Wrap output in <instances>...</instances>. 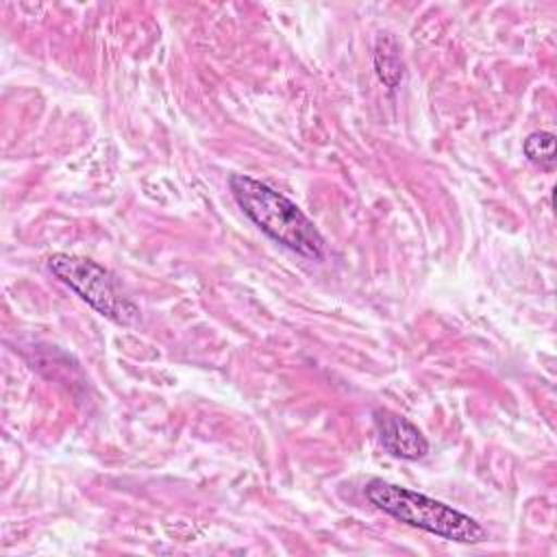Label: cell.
I'll return each instance as SVG.
<instances>
[{"instance_id": "obj_1", "label": "cell", "mask_w": 557, "mask_h": 557, "mask_svg": "<svg viewBox=\"0 0 557 557\" xmlns=\"http://www.w3.org/2000/svg\"><path fill=\"white\" fill-rule=\"evenodd\" d=\"M228 189L244 215H248L250 222H255L276 244L313 261H322L326 257V242L322 233L287 196L246 174H231Z\"/></svg>"}, {"instance_id": "obj_2", "label": "cell", "mask_w": 557, "mask_h": 557, "mask_svg": "<svg viewBox=\"0 0 557 557\" xmlns=\"http://www.w3.org/2000/svg\"><path fill=\"white\" fill-rule=\"evenodd\" d=\"M363 494L383 513L431 535L459 544H479L487 537L485 529L474 518L416 490L372 479L366 483Z\"/></svg>"}, {"instance_id": "obj_3", "label": "cell", "mask_w": 557, "mask_h": 557, "mask_svg": "<svg viewBox=\"0 0 557 557\" xmlns=\"http://www.w3.org/2000/svg\"><path fill=\"white\" fill-rule=\"evenodd\" d=\"M48 270L107 320L122 326L139 322V307L120 292L115 276L100 263L78 255L54 252L48 257Z\"/></svg>"}, {"instance_id": "obj_4", "label": "cell", "mask_w": 557, "mask_h": 557, "mask_svg": "<svg viewBox=\"0 0 557 557\" xmlns=\"http://www.w3.org/2000/svg\"><path fill=\"white\" fill-rule=\"evenodd\" d=\"M372 418H374L379 440L392 457H398L405 461H418L429 453L426 437L405 416L379 407L374 409Z\"/></svg>"}, {"instance_id": "obj_5", "label": "cell", "mask_w": 557, "mask_h": 557, "mask_svg": "<svg viewBox=\"0 0 557 557\" xmlns=\"http://www.w3.org/2000/svg\"><path fill=\"white\" fill-rule=\"evenodd\" d=\"M374 67H376L381 83H385V87H389V89L398 87V83L403 81V63H400L398 46H396L394 37L383 35L376 39Z\"/></svg>"}, {"instance_id": "obj_6", "label": "cell", "mask_w": 557, "mask_h": 557, "mask_svg": "<svg viewBox=\"0 0 557 557\" xmlns=\"http://www.w3.org/2000/svg\"><path fill=\"white\" fill-rule=\"evenodd\" d=\"M524 157L537 165L540 170H555V135L548 131H535L531 135H527L524 144H522Z\"/></svg>"}]
</instances>
